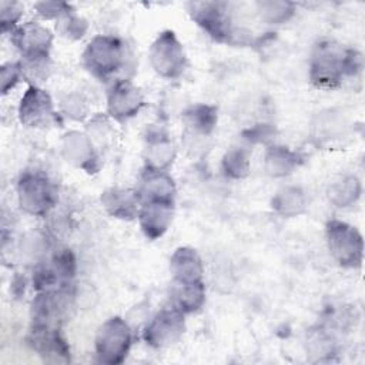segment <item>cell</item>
<instances>
[{"label":"cell","mask_w":365,"mask_h":365,"mask_svg":"<svg viewBox=\"0 0 365 365\" xmlns=\"http://www.w3.org/2000/svg\"><path fill=\"white\" fill-rule=\"evenodd\" d=\"M107 212L115 218L133 220L138 215L140 200L135 191L124 188H108L101 195Z\"/></svg>","instance_id":"cell-15"},{"label":"cell","mask_w":365,"mask_h":365,"mask_svg":"<svg viewBox=\"0 0 365 365\" xmlns=\"http://www.w3.org/2000/svg\"><path fill=\"white\" fill-rule=\"evenodd\" d=\"M362 56L354 48H345L331 38L319 40L312 50L309 78L318 88H336L346 76L362 70Z\"/></svg>","instance_id":"cell-1"},{"label":"cell","mask_w":365,"mask_h":365,"mask_svg":"<svg viewBox=\"0 0 365 365\" xmlns=\"http://www.w3.org/2000/svg\"><path fill=\"white\" fill-rule=\"evenodd\" d=\"M222 170L224 174L230 178H244L248 175L250 171V160L248 155L244 150L240 148H234L230 150L222 160Z\"/></svg>","instance_id":"cell-23"},{"label":"cell","mask_w":365,"mask_h":365,"mask_svg":"<svg viewBox=\"0 0 365 365\" xmlns=\"http://www.w3.org/2000/svg\"><path fill=\"white\" fill-rule=\"evenodd\" d=\"M86 68L100 80H108L125 64V46L114 36H96L83 53Z\"/></svg>","instance_id":"cell-2"},{"label":"cell","mask_w":365,"mask_h":365,"mask_svg":"<svg viewBox=\"0 0 365 365\" xmlns=\"http://www.w3.org/2000/svg\"><path fill=\"white\" fill-rule=\"evenodd\" d=\"M153 68L165 78H175L185 70L187 58L181 43L171 30L161 31L150 47Z\"/></svg>","instance_id":"cell-6"},{"label":"cell","mask_w":365,"mask_h":365,"mask_svg":"<svg viewBox=\"0 0 365 365\" xmlns=\"http://www.w3.org/2000/svg\"><path fill=\"white\" fill-rule=\"evenodd\" d=\"M135 192L140 202L148 200H174L175 187L173 178L165 170H153L145 167Z\"/></svg>","instance_id":"cell-13"},{"label":"cell","mask_w":365,"mask_h":365,"mask_svg":"<svg viewBox=\"0 0 365 365\" xmlns=\"http://www.w3.org/2000/svg\"><path fill=\"white\" fill-rule=\"evenodd\" d=\"M299 157L297 153L282 145L269 147L265 154V170L272 177H284L298 165Z\"/></svg>","instance_id":"cell-20"},{"label":"cell","mask_w":365,"mask_h":365,"mask_svg":"<svg viewBox=\"0 0 365 365\" xmlns=\"http://www.w3.org/2000/svg\"><path fill=\"white\" fill-rule=\"evenodd\" d=\"M174 214V200H148L140 202L138 221L144 235L157 240L170 227Z\"/></svg>","instance_id":"cell-12"},{"label":"cell","mask_w":365,"mask_h":365,"mask_svg":"<svg viewBox=\"0 0 365 365\" xmlns=\"http://www.w3.org/2000/svg\"><path fill=\"white\" fill-rule=\"evenodd\" d=\"M20 207L33 215H46L57 201L56 185L41 171H24L17 182Z\"/></svg>","instance_id":"cell-4"},{"label":"cell","mask_w":365,"mask_h":365,"mask_svg":"<svg viewBox=\"0 0 365 365\" xmlns=\"http://www.w3.org/2000/svg\"><path fill=\"white\" fill-rule=\"evenodd\" d=\"M217 108L208 104H195L190 107L182 115L187 128L198 135L211 134L217 124Z\"/></svg>","instance_id":"cell-19"},{"label":"cell","mask_w":365,"mask_h":365,"mask_svg":"<svg viewBox=\"0 0 365 365\" xmlns=\"http://www.w3.org/2000/svg\"><path fill=\"white\" fill-rule=\"evenodd\" d=\"M20 77H23L20 63H7L1 67V93L7 94L10 88H13Z\"/></svg>","instance_id":"cell-27"},{"label":"cell","mask_w":365,"mask_h":365,"mask_svg":"<svg viewBox=\"0 0 365 365\" xmlns=\"http://www.w3.org/2000/svg\"><path fill=\"white\" fill-rule=\"evenodd\" d=\"M143 104L141 91L130 80H117L107 96V113L120 121L134 117Z\"/></svg>","instance_id":"cell-11"},{"label":"cell","mask_w":365,"mask_h":365,"mask_svg":"<svg viewBox=\"0 0 365 365\" xmlns=\"http://www.w3.org/2000/svg\"><path fill=\"white\" fill-rule=\"evenodd\" d=\"M184 328V314L170 305L158 311L150 324H147L143 338L154 348H164L177 342Z\"/></svg>","instance_id":"cell-8"},{"label":"cell","mask_w":365,"mask_h":365,"mask_svg":"<svg viewBox=\"0 0 365 365\" xmlns=\"http://www.w3.org/2000/svg\"><path fill=\"white\" fill-rule=\"evenodd\" d=\"M361 194V182L356 177H345L332 184L329 188V200L338 207H348L354 204Z\"/></svg>","instance_id":"cell-22"},{"label":"cell","mask_w":365,"mask_h":365,"mask_svg":"<svg viewBox=\"0 0 365 365\" xmlns=\"http://www.w3.org/2000/svg\"><path fill=\"white\" fill-rule=\"evenodd\" d=\"M131 346V331L120 318L106 321L96 335V355L103 364H121Z\"/></svg>","instance_id":"cell-5"},{"label":"cell","mask_w":365,"mask_h":365,"mask_svg":"<svg viewBox=\"0 0 365 365\" xmlns=\"http://www.w3.org/2000/svg\"><path fill=\"white\" fill-rule=\"evenodd\" d=\"M205 301L204 282H173L171 305L182 314L198 311Z\"/></svg>","instance_id":"cell-16"},{"label":"cell","mask_w":365,"mask_h":365,"mask_svg":"<svg viewBox=\"0 0 365 365\" xmlns=\"http://www.w3.org/2000/svg\"><path fill=\"white\" fill-rule=\"evenodd\" d=\"M327 242L331 255L341 267H361L364 258V240L355 227L339 220L328 221Z\"/></svg>","instance_id":"cell-3"},{"label":"cell","mask_w":365,"mask_h":365,"mask_svg":"<svg viewBox=\"0 0 365 365\" xmlns=\"http://www.w3.org/2000/svg\"><path fill=\"white\" fill-rule=\"evenodd\" d=\"M63 153L67 161L73 163L77 167H81L91 173L94 170L93 164L96 163V154L93 150V144L87 135L73 131L66 135L63 143Z\"/></svg>","instance_id":"cell-17"},{"label":"cell","mask_w":365,"mask_h":365,"mask_svg":"<svg viewBox=\"0 0 365 365\" xmlns=\"http://www.w3.org/2000/svg\"><path fill=\"white\" fill-rule=\"evenodd\" d=\"M258 11L267 23L278 24L294 14V4L288 1H261L258 3Z\"/></svg>","instance_id":"cell-24"},{"label":"cell","mask_w":365,"mask_h":365,"mask_svg":"<svg viewBox=\"0 0 365 365\" xmlns=\"http://www.w3.org/2000/svg\"><path fill=\"white\" fill-rule=\"evenodd\" d=\"M87 29V24L83 19H78L73 16L71 13L64 17V21L61 23V33L70 38H80Z\"/></svg>","instance_id":"cell-29"},{"label":"cell","mask_w":365,"mask_h":365,"mask_svg":"<svg viewBox=\"0 0 365 365\" xmlns=\"http://www.w3.org/2000/svg\"><path fill=\"white\" fill-rule=\"evenodd\" d=\"M11 41L23 58H38L48 57L53 36L41 24L29 21L11 31Z\"/></svg>","instance_id":"cell-10"},{"label":"cell","mask_w":365,"mask_h":365,"mask_svg":"<svg viewBox=\"0 0 365 365\" xmlns=\"http://www.w3.org/2000/svg\"><path fill=\"white\" fill-rule=\"evenodd\" d=\"M307 198L298 187H284L272 198V208L284 217H295L305 210Z\"/></svg>","instance_id":"cell-21"},{"label":"cell","mask_w":365,"mask_h":365,"mask_svg":"<svg viewBox=\"0 0 365 365\" xmlns=\"http://www.w3.org/2000/svg\"><path fill=\"white\" fill-rule=\"evenodd\" d=\"M54 271L57 272L60 282L68 281L74 277L76 272V258L70 250H61L58 254L54 255L53 259Z\"/></svg>","instance_id":"cell-25"},{"label":"cell","mask_w":365,"mask_h":365,"mask_svg":"<svg viewBox=\"0 0 365 365\" xmlns=\"http://www.w3.org/2000/svg\"><path fill=\"white\" fill-rule=\"evenodd\" d=\"M145 150V167L153 170H165L174 158V148L168 137L163 133L150 134Z\"/></svg>","instance_id":"cell-18"},{"label":"cell","mask_w":365,"mask_h":365,"mask_svg":"<svg viewBox=\"0 0 365 365\" xmlns=\"http://www.w3.org/2000/svg\"><path fill=\"white\" fill-rule=\"evenodd\" d=\"M19 115L20 121L27 127H46L57 120L50 96L34 84L29 86L21 97Z\"/></svg>","instance_id":"cell-9"},{"label":"cell","mask_w":365,"mask_h":365,"mask_svg":"<svg viewBox=\"0 0 365 365\" xmlns=\"http://www.w3.org/2000/svg\"><path fill=\"white\" fill-rule=\"evenodd\" d=\"M192 20L220 43H232L235 33L228 14L227 3L194 1L188 4Z\"/></svg>","instance_id":"cell-7"},{"label":"cell","mask_w":365,"mask_h":365,"mask_svg":"<svg viewBox=\"0 0 365 365\" xmlns=\"http://www.w3.org/2000/svg\"><path fill=\"white\" fill-rule=\"evenodd\" d=\"M170 271L173 282H200L202 281V262L195 250L180 247L174 251L170 259Z\"/></svg>","instance_id":"cell-14"},{"label":"cell","mask_w":365,"mask_h":365,"mask_svg":"<svg viewBox=\"0 0 365 365\" xmlns=\"http://www.w3.org/2000/svg\"><path fill=\"white\" fill-rule=\"evenodd\" d=\"M36 10L44 19H60L71 13V7L66 3L57 1H41L36 4Z\"/></svg>","instance_id":"cell-26"},{"label":"cell","mask_w":365,"mask_h":365,"mask_svg":"<svg viewBox=\"0 0 365 365\" xmlns=\"http://www.w3.org/2000/svg\"><path fill=\"white\" fill-rule=\"evenodd\" d=\"M21 6L19 3H7V1H1V30L6 31L9 29H13V26L16 24V21L20 19L21 16Z\"/></svg>","instance_id":"cell-28"},{"label":"cell","mask_w":365,"mask_h":365,"mask_svg":"<svg viewBox=\"0 0 365 365\" xmlns=\"http://www.w3.org/2000/svg\"><path fill=\"white\" fill-rule=\"evenodd\" d=\"M272 134V130L269 128V125L267 124H259L258 127L250 130L248 133H245L247 138L251 141H262L264 138H269V135Z\"/></svg>","instance_id":"cell-30"}]
</instances>
